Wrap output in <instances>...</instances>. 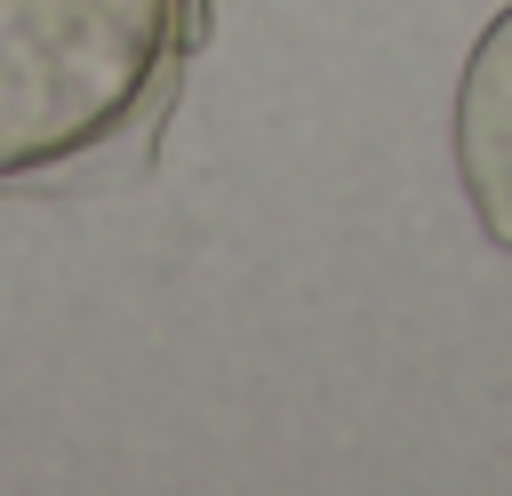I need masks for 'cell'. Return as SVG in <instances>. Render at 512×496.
<instances>
[{"instance_id": "cell-2", "label": "cell", "mask_w": 512, "mask_h": 496, "mask_svg": "<svg viewBox=\"0 0 512 496\" xmlns=\"http://www.w3.org/2000/svg\"><path fill=\"white\" fill-rule=\"evenodd\" d=\"M456 184L472 200V224L488 232V248L512 256V8H496L464 56L456 80Z\"/></svg>"}, {"instance_id": "cell-1", "label": "cell", "mask_w": 512, "mask_h": 496, "mask_svg": "<svg viewBox=\"0 0 512 496\" xmlns=\"http://www.w3.org/2000/svg\"><path fill=\"white\" fill-rule=\"evenodd\" d=\"M200 32L208 0H0V184L152 120Z\"/></svg>"}]
</instances>
